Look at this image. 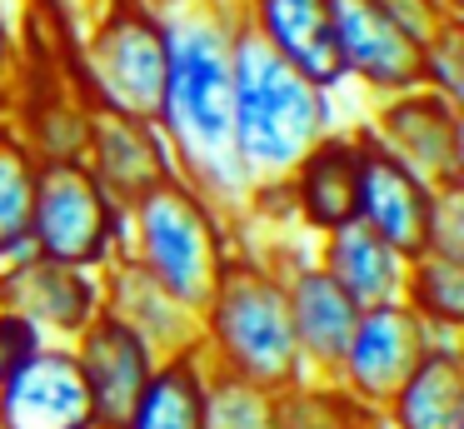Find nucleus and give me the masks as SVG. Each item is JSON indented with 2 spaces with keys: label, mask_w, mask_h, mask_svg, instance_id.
Returning <instances> with one entry per match:
<instances>
[{
  "label": "nucleus",
  "mask_w": 464,
  "mask_h": 429,
  "mask_svg": "<svg viewBox=\"0 0 464 429\" xmlns=\"http://www.w3.org/2000/svg\"><path fill=\"white\" fill-rule=\"evenodd\" d=\"M235 35H240V20L230 0H205V5L165 15V90L155 110L175 175H185L230 219L250 195V175L235 160L230 135Z\"/></svg>",
  "instance_id": "1"
},
{
  "label": "nucleus",
  "mask_w": 464,
  "mask_h": 429,
  "mask_svg": "<svg viewBox=\"0 0 464 429\" xmlns=\"http://www.w3.org/2000/svg\"><path fill=\"white\" fill-rule=\"evenodd\" d=\"M195 349L210 365V375L245 379V385H260L270 395H285L304 379L290 329L285 275L270 259V249L235 245L210 299L195 315Z\"/></svg>",
  "instance_id": "2"
},
{
  "label": "nucleus",
  "mask_w": 464,
  "mask_h": 429,
  "mask_svg": "<svg viewBox=\"0 0 464 429\" xmlns=\"http://www.w3.org/2000/svg\"><path fill=\"white\" fill-rule=\"evenodd\" d=\"M340 95L314 85L295 65H285L270 45L240 30L235 35V100H230V135L235 160L250 185L285 180L310 145L340 130Z\"/></svg>",
  "instance_id": "3"
},
{
  "label": "nucleus",
  "mask_w": 464,
  "mask_h": 429,
  "mask_svg": "<svg viewBox=\"0 0 464 429\" xmlns=\"http://www.w3.org/2000/svg\"><path fill=\"white\" fill-rule=\"evenodd\" d=\"M235 245V219L185 175H170L125 210V259H135L165 295L195 315L210 299Z\"/></svg>",
  "instance_id": "4"
},
{
  "label": "nucleus",
  "mask_w": 464,
  "mask_h": 429,
  "mask_svg": "<svg viewBox=\"0 0 464 429\" xmlns=\"http://www.w3.org/2000/svg\"><path fill=\"white\" fill-rule=\"evenodd\" d=\"M65 75L91 110L155 120L165 90V15L130 0H105L75 30Z\"/></svg>",
  "instance_id": "5"
},
{
  "label": "nucleus",
  "mask_w": 464,
  "mask_h": 429,
  "mask_svg": "<svg viewBox=\"0 0 464 429\" xmlns=\"http://www.w3.org/2000/svg\"><path fill=\"white\" fill-rule=\"evenodd\" d=\"M434 20V0H330V40L344 90L354 85L364 100L414 90Z\"/></svg>",
  "instance_id": "6"
},
{
  "label": "nucleus",
  "mask_w": 464,
  "mask_h": 429,
  "mask_svg": "<svg viewBox=\"0 0 464 429\" xmlns=\"http://www.w3.org/2000/svg\"><path fill=\"white\" fill-rule=\"evenodd\" d=\"M25 239H31V255L105 275L125 255V205L81 160L41 165Z\"/></svg>",
  "instance_id": "7"
},
{
  "label": "nucleus",
  "mask_w": 464,
  "mask_h": 429,
  "mask_svg": "<svg viewBox=\"0 0 464 429\" xmlns=\"http://www.w3.org/2000/svg\"><path fill=\"white\" fill-rule=\"evenodd\" d=\"M360 135L374 140L384 155L434 190L464 185V110L434 90L414 85L400 95L370 100V115L360 120Z\"/></svg>",
  "instance_id": "8"
},
{
  "label": "nucleus",
  "mask_w": 464,
  "mask_h": 429,
  "mask_svg": "<svg viewBox=\"0 0 464 429\" xmlns=\"http://www.w3.org/2000/svg\"><path fill=\"white\" fill-rule=\"evenodd\" d=\"M434 345V335L420 325L410 305H374L360 309L354 319V335L340 355V369H334L330 385L340 395H350L354 405L364 409H384L390 395L410 379V369L424 359V349Z\"/></svg>",
  "instance_id": "9"
},
{
  "label": "nucleus",
  "mask_w": 464,
  "mask_h": 429,
  "mask_svg": "<svg viewBox=\"0 0 464 429\" xmlns=\"http://www.w3.org/2000/svg\"><path fill=\"white\" fill-rule=\"evenodd\" d=\"M0 309L31 319L51 345H71L105 309L101 275L75 269V265H55V259L25 249L21 259L0 265Z\"/></svg>",
  "instance_id": "10"
},
{
  "label": "nucleus",
  "mask_w": 464,
  "mask_h": 429,
  "mask_svg": "<svg viewBox=\"0 0 464 429\" xmlns=\"http://www.w3.org/2000/svg\"><path fill=\"white\" fill-rule=\"evenodd\" d=\"M360 130V125H354ZM440 190L424 185L414 170H404L394 155H384L374 140L360 135V190H354V219L364 229L394 245L404 259L424 255L430 245V219Z\"/></svg>",
  "instance_id": "11"
},
{
  "label": "nucleus",
  "mask_w": 464,
  "mask_h": 429,
  "mask_svg": "<svg viewBox=\"0 0 464 429\" xmlns=\"http://www.w3.org/2000/svg\"><path fill=\"white\" fill-rule=\"evenodd\" d=\"M0 429H101L71 345H41L0 379Z\"/></svg>",
  "instance_id": "12"
},
{
  "label": "nucleus",
  "mask_w": 464,
  "mask_h": 429,
  "mask_svg": "<svg viewBox=\"0 0 464 429\" xmlns=\"http://www.w3.org/2000/svg\"><path fill=\"white\" fill-rule=\"evenodd\" d=\"M81 165L91 170L125 210L175 175V160H170V145H165L160 125H155V120H140V115H115V110H91Z\"/></svg>",
  "instance_id": "13"
},
{
  "label": "nucleus",
  "mask_w": 464,
  "mask_h": 429,
  "mask_svg": "<svg viewBox=\"0 0 464 429\" xmlns=\"http://www.w3.org/2000/svg\"><path fill=\"white\" fill-rule=\"evenodd\" d=\"M354 190H360V130L340 125L300 155L285 175L290 219L304 239H320L354 219Z\"/></svg>",
  "instance_id": "14"
},
{
  "label": "nucleus",
  "mask_w": 464,
  "mask_h": 429,
  "mask_svg": "<svg viewBox=\"0 0 464 429\" xmlns=\"http://www.w3.org/2000/svg\"><path fill=\"white\" fill-rule=\"evenodd\" d=\"M71 355H75V369L85 379V395L95 405V424L101 429H115L125 419V409L135 405V395L145 389L155 369V349L135 335L130 325H121L115 315H95L81 335L71 339Z\"/></svg>",
  "instance_id": "15"
},
{
  "label": "nucleus",
  "mask_w": 464,
  "mask_h": 429,
  "mask_svg": "<svg viewBox=\"0 0 464 429\" xmlns=\"http://www.w3.org/2000/svg\"><path fill=\"white\" fill-rule=\"evenodd\" d=\"M240 30H250L260 45H270L285 65L310 75L314 85L344 90L340 60L330 40V0H230Z\"/></svg>",
  "instance_id": "16"
},
{
  "label": "nucleus",
  "mask_w": 464,
  "mask_h": 429,
  "mask_svg": "<svg viewBox=\"0 0 464 429\" xmlns=\"http://www.w3.org/2000/svg\"><path fill=\"white\" fill-rule=\"evenodd\" d=\"M15 135L31 145V155L41 165H65V160L85 155V130H91V105L75 90V80L65 75V60H51V65L25 70L21 100L11 110Z\"/></svg>",
  "instance_id": "17"
},
{
  "label": "nucleus",
  "mask_w": 464,
  "mask_h": 429,
  "mask_svg": "<svg viewBox=\"0 0 464 429\" xmlns=\"http://www.w3.org/2000/svg\"><path fill=\"white\" fill-rule=\"evenodd\" d=\"M310 255L360 309L394 305V299L404 295V269H410V259H404L394 245H384L374 229H364L360 219L320 235L310 245Z\"/></svg>",
  "instance_id": "18"
},
{
  "label": "nucleus",
  "mask_w": 464,
  "mask_h": 429,
  "mask_svg": "<svg viewBox=\"0 0 464 429\" xmlns=\"http://www.w3.org/2000/svg\"><path fill=\"white\" fill-rule=\"evenodd\" d=\"M101 299L105 315H115L121 325H130L155 355H180V349H195V309H185L180 299H170L150 275H145L135 259H115L101 275Z\"/></svg>",
  "instance_id": "19"
},
{
  "label": "nucleus",
  "mask_w": 464,
  "mask_h": 429,
  "mask_svg": "<svg viewBox=\"0 0 464 429\" xmlns=\"http://www.w3.org/2000/svg\"><path fill=\"white\" fill-rule=\"evenodd\" d=\"M384 429H464V359L459 339H434L410 369L390 405L380 409Z\"/></svg>",
  "instance_id": "20"
},
{
  "label": "nucleus",
  "mask_w": 464,
  "mask_h": 429,
  "mask_svg": "<svg viewBox=\"0 0 464 429\" xmlns=\"http://www.w3.org/2000/svg\"><path fill=\"white\" fill-rule=\"evenodd\" d=\"M205 395H210V365L200 349L155 359L145 389L115 429H205Z\"/></svg>",
  "instance_id": "21"
},
{
  "label": "nucleus",
  "mask_w": 464,
  "mask_h": 429,
  "mask_svg": "<svg viewBox=\"0 0 464 429\" xmlns=\"http://www.w3.org/2000/svg\"><path fill=\"white\" fill-rule=\"evenodd\" d=\"M400 305H410L434 339H459V329H464V259L430 255V249L414 255L410 269H404Z\"/></svg>",
  "instance_id": "22"
},
{
  "label": "nucleus",
  "mask_w": 464,
  "mask_h": 429,
  "mask_svg": "<svg viewBox=\"0 0 464 429\" xmlns=\"http://www.w3.org/2000/svg\"><path fill=\"white\" fill-rule=\"evenodd\" d=\"M35 180H41V160L15 135L11 120H0V265H11L31 249L25 219H31Z\"/></svg>",
  "instance_id": "23"
},
{
  "label": "nucleus",
  "mask_w": 464,
  "mask_h": 429,
  "mask_svg": "<svg viewBox=\"0 0 464 429\" xmlns=\"http://www.w3.org/2000/svg\"><path fill=\"white\" fill-rule=\"evenodd\" d=\"M275 429H384L380 409L354 405L330 379H300L275 395Z\"/></svg>",
  "instance_id": "24"
},
{
  "label": "nucleus",
  "mask_w": 464,
  "mask_h": 429,
  "mask_svg": "<svg viewBox=\"0 0 464 429\" xmlns=\"http://www.w3.org/2000/svg\"><path fill=\"white\" fill-rule=\"evenodd\" d=\"M205 429H275V395L230 375H210Z\"/></svg>",
  "instance_id": "25"
},
{
  "label": "nucleus",
  "mask_w": 464,
  "mask_h": 429,
  "mask_svg": "<svg viewBox=\"0 0 464 429\" xmlns=\"http://www.w3.org/2000/svg\"><path fill=\"white\" fill-rule=\"evenodd\" d=\"M420 85L464 105V15H440L420 55Z\"/></svg>",
  "instance_id": "26"
},
{
  "label": "nucleus",
  "mask_w": 464,
  "mask_h": 429,
  "mask_svg": "<svg viewBox=\"0 0 464 429\" xmlns=\"http://www.w3.org/2000/svg\"><path fill=\"white\" fill-rule=\"evenodd\" d=\"M25 70H31V50L21 45V30H15L11 10L0 0V120H11L21 85H25Z\"/></svg>",
  "instance_id": "27"
},
{
  "label": "nucleus",
  "mask_w": 464,
  "mask_h": 429,
  "mask_svg": "<svg viewBox=\"0 0 464 429\" xmlns=\"http://www.w3.org/2000/svg\"><path fill=\"white\" fill-rule=\"evenodd\" d=\"M430 255H454L464 259V185L459 190H440L434 200V219H430Z\"/></svg>",
  "instance_id": "28"
},
{
  "label": "nucleus",
  "mask_w": 464,
  "mask_h": 429,
  "mask_svg": "<svg viewBox=\"0 0 464 429\" xmlns=\"http://www.w3.org/2000/svg\"><path fill=\"white\" fill-rule=\"evenodd\" d=\"M41 345H51V339H45L31 319L11 315V309H0V379L11 375L15 365H25V359H31Z\"/></svg>",
  "instance_id": "29"
},
{
  "label": "nucleus",
  "mask_w": 464,
  "mask_h": 429,
  "mask_svg": "<svg viewBox=\"0 0 464 429\" xmlns=\"http://www.w3.org/2000/svg\"><path fill=\"white\" fill-rule=\"evenodd\" d=\"M45 5H51V15L61 20V25H71V30H81L85 20L95 15V10L105 5V0H45Z\"/></svg>",
  "instance_id": "30"
},
{
  "label": "nucleus",
  "mask_w": 464,
  "mask_h": 429,
  "mask_svg": "<svg viewBox=\"0 0 464 429\" xmlns=\"http://www.w3.org/2000/svg\"><path fill=\"white\" fill-rule=\"evenodd\" d=\"M130 5H145V10H155V15H175V10L205 5V0H130Z\"/></svg>",
  "instance_id": "31"
},
{
  "label": "nucleus",
  "mask_w": 464,
  "mask_h": 429,
  "mask_svg": "<svg viewBox=\"0 0 464 429\" xmlns=\"http://www.w3.org/2000/svg\"><path fill=\"white\" fill-rule=\"evenodd\" d=\"M440 5V15H464V0H434Z\"/></svg>",
  "instance_id": "32"
}]
</instances>
